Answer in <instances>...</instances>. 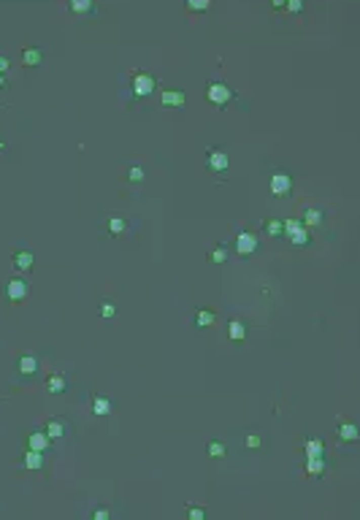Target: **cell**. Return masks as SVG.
<instances>
[{
	"instance_id": "obj_1",
	"label": "cell",
	"mask_w": 360,
	"mask_h": 520,
	"mask_svg": "<svg viewBox=\"0 0 360 520\" xmlns=\"http://www.w3.org/2000/svg\"><path fill=\"white\" fill-rule=\"evenodd\" d=\"M130 84H133V95L136 98H146V95L154 92V76L144 73V70H136L133 79H130Z\"/></svg>"
},
{
	"instance_id": "obj_2",
	"label": "cell",
	"mask_w": 360,
	"mask_h": 520,
	"mask_svg": "<svg viewBox=\"0 0 360 520\" xmlns=\"http://www.w3.org/2000/svg\"><path fill=\"white\" fill-rule=\"evenodd\" d=\"M233 98H236V92H233L228 84H222V82H211V84H209V100H211L214 106L222 108V106H228Z\"/></svg>"
},
{
	"instance_id": "obj_3",
	"label": "cell",
	"mask_w": 360,
	"mask_h": 520,
	"mask_svg": "<svg viewBox=\"0 0 360 520\" xmlns=\"http://www.w3.org/2000/svg\"><path fill=\"white\" fill-rule=\"evenodd\" d=\"M293 190V179H290V173H285V171H276L271 176V193L276 195V198H285V195H290Z\"/></svg>"
},
{
	"instance_id": "obj_4",
	"label": "cell",
	"mask_w": 360,
	"mask_h": 520,
	"mask_svg": "<svg viewBox=\"0 0 360 520\" xmlns=\"http://www.w3.org/2000/svg\"><path fill=\"white\" fill-rule=\"evenodd\" d=\"M257 247H260V239H257L255 233H249V231H241V233H238V239H236L238 255H255Z\"/></svg>"
},
{
	"instance_id": "obj_5",
	"label": "cell",
	"mask_w": 360,
	"mask_h": 520,
	"mask_svg": "<svg viewBox=\"0 0 360 520\" xmlns=\"http://www.w3.org/2000/svg\"><path fill=\"white\" fill-rule=\"evenodd\" d=\"M27 290H30V287H27L25 279H9V282H6V298H9V301H14V304H17V301H25V298H27Z\"/></svg>"
},
{
	"instance_id": "obj_6",
	"label": "cell",
	"mask_w": 360,
	"mask_h": 520,
	"mask_svg": "<svg viewBox=\"0 0 360 520\" xmlns=\"http://www.w3.org/2000/svg\"><path fill=\"white\" fill-rule=\"evenodd\" d=\"M209 165H211V171L222 173V171H228L230 160H228V155H225V152H211L209 155Z\"/></svg>"
},
{
	"instance_id": "obj_7",
	"label": "cell",
	"mask_w": 360,
	"mask_h": 520,
	"mask_svg": "<svg viewBox=\"0 0 360 520\" xmlns=\"http://www.w3.org/2000/svg\"><path fill=\"white\" fill-rule=\"evenodd\" d=\"M22 62H25V65H30V68H35V65H41L44 62V52L41 49H22Z\"/></svg>"
},
{
	"instance_id": "obj_8",
	"label": "cell",
	"mask_w": 360,
	"mask_h": 520,
	"mask_svg": "<svg viewBox=\"0 0 360 520\" xmlns=\"http://www.w3.org/2000/svg\"><path fill=\"white\" fill-rule=\"evenodd\" d=\"M228 336L233 339V342H244V336H247V325L241 320H230L228 322Z\"/></svg>"
},
{
	"instance_id": "obj_9",
	"label": "cell",
	"mask_w": 360,
	"mask_h": 520,
	"mask_svg": "<svg viewBox=\"0 0 360 520\" xmlns=\"http://www.w3.org/2000/svg\"><path fill=\"white\" fill-rule=\"evenodd\" d=\"M14 266H17L19 271H30L33 269V252H17V255H14Z\"/></svg>"
},
{
	"instance_id": "obj_10",
	"label": "cell",
	"mask_w": 360,
	"mask_h": 520,
	"mask_svg": "<svg viewBox=\"0 0 360 520\" xmlns=\"http://www.w3.org/2000/svg\"><path fill=\"white\" fill-rule=\"evenodd\" d=\"M160 100H163V106H184L187 98H184V92H179V90L176 92L168 90V92H163V95H160Z\"/></svg>"
},
{
	"instance_id": "obj_11",
	"label": "cell",
	"mask_w": 360,
	"mask_h": 520,
	"mask_svg": "<svg viewBox=\"0 0 360 520\" xmlns=\"http://www.w3.org/2000/svg\"><path fill=\"white\" fill-rule=\"evenodd\" d=\"M214 317H217V314L211 309H198V312H195V325H198V328H209L211 322H214Z\"/></svg>"
},
{
	"instance_id": "obj_12",
	"label": "cell",
	"mask_w": 360,
	"mask_h": 520,
	"mask_svg": "<svg viewBox=\"0 0 360 520\" xmlns=\"http://www.w3.org/2000/svg\"><path fill=\"white\" fill-rule=\"evenodd\" d=\"M35 368H38V358L35 355H22L19 358V372L22 374H35Z\"/></svg>"
},
{
	"instance_id": "obj_13",
	"label": "cell",
	"mask_w": 360,
	"mask_h": 520,
	"mask_svg": "<svg viewBox=\"0 0 360 520\" xmlns=\"http://www.w3.org/2000/svg\"><path fill=\"white\" fill-rule=\"evenodd\" d=\"M46 390H49V393H62V390H65V377H62V374H52L49 380H46Z\"/></svg>"
},
{
	"instance_id": "obj_14",
	"label": "cell",
	"mask_w": 360,
	"mask_h": 520,
	"mask_svg": "<svg viewBox=\"0 0 360 520\" xmlns=\"http://www.w3.org/2000/svg\"><path fill=\"white\" fill-rule=\"evenodd\" d=\"M106 231H108V233H114V236H119V233L128 231V222H125L122 217H111V219L106 222Z\"/></svg>"
},
{
	"instance_id": "obj_15",
	"label": "cell",
	"mask_w": 360,
	"mask_h": 520,
	"mask_svg": "<svg viewBox=\"0 0 360 520\" xmlns=\"http://www.w3.org/2000/svg\"><path fill=\"white\" fill-rule=\"evenodd\" d=\"M303 225H319L323 222V211L319 209H303Z\"/></svg>"
},
{
	"instance_id": "obj_16",
	"label": "cell",
	"mask_w": 360,
	"mask_h": 520,
	"mask_svg": "<svg viewBox=\"0 0 360 520\" xmlns=\"http://www.w3.org/2000/svg\"><path fill=\"white\" fill-rule=\"evenodd\" d=\"M68 6L73 14H90L92 11V0H68Z\"/></svg>"
},
{
	"instance_id": "obj_17",
	"label": "cell",
	"mask_w": 360,
	"mask_h": 520,
	"mask_svg": "<svg viewBox=\"0 0 360 520\" xmlns=\"http://www.w3.org/2000/svg\"><path fill=\"white\" fill-rule=\"evenodd\" d=\"M209 6H211V0H187V9H190L192 14H203V11H209Z\"/></svg>"
},
{
	"instance_id": "obj_18",
	"label": "cell",
	"mask_w": 360,
	"mask_h": 520,
	"mask_svg": "<svg viewBox=\"0 0 360 520\" xmlns=\"http://www.w3.org/2000/svg\"><path fill=\"white\" fill-rule=\"evenodd\" d=\"M290 241H293V244H298V247H301V244H309V231L301 225L298 231H293V233H290Z\"/></svg>"
},
{
	"instance_id": "obj_19",
	"label": "cell",
	"mask_w": 360,
	"mask_h": 520,
	"mask_svg": "<svg viewBox=\"0 0 360 520\" xmlns=\"http://www.w3.org/2000/svg\"><path fill=\"white\" fill-rule=\"evenodd\" d=\"M228 260V249L225 247H214L211 249V263H225Z\"/></svg>"
},
{
	"instance_id": "obj_20",
	"label": "cell",
	"mask_w": 360,
	"mask_h": 520,
	"mask_svg": "<svg viewBox=\"0 0 360 520\" xmlns=\"http://www.w3.org/2000/svg\"><path fill=\"white\" fill-rule=\"evenodd\" d=\"M108 409H111V404H108V398L98 396V398H95V415H106Z\"/></svg>"
},
{
	"instance_id": "obj_21",
	"label": "cell",
	"mask_w": 360,
	"mask_h": 520,
	"mask_svg": "<svg viewBox=\"0 0 360 520\" xmlns=\"http://www.w3.org/2000/svg\"><path fill=\"white\" fill-rule=\"evenodd\" d=\"M301 225H303L301 219H287V222H282V233H287V236H290L293 231H298Z\"/></svg>"
},
{
	"instance_id": "obj_22",
	"label": "cell",
	"mask_w": 360,
	"mask_h": 520,
	"mask_svg": "<svg viewBox=\"0 0 360 520\" xmlns=\"http://www.w3.org/2000/svg\"><path fill=\"white\" fill-rule=\"evenodd\" d=\"M265 233H268V236H282V222H279V219L265 222Z\"/></svg>"
},
{
	"instance_id": "obj_23",
	"label": "cell",
	"mask_w": 360,
	"mask_h": 520,
	"mask_svg": "<svg viewBox=\"0 0 360 520\" xmlns=\"http://www.w3.org/2000/svg\"><path fill=\"white\" fill-rule=\"evenodd\" d=\"M285 6H287V11H290V14H301L303 11V0H287Z\"/></svg>"
},
{
	"instance_id": "obj_24",
	"label": "cell",
	"mask_w": 360,
	"mask_h": 520,
	"mask_svg": "<svg viewBox=\"0 0 360 520\" xmlns=\"http://www.w3.org/2000/svg\"><path fill=\"white\" fill-rule=\"evenodd\" d=\"M128 176L133 179V182H141V179H144V168H138V165H133V168L128 171Z\"/></svg>"
},
{
	"instance_id": "obj_25",
	"label": "cell",
	"mask_w": 360,
	"mask_h": 520,
	"mask_svg": "<svg viewBox=\"0 0 360 520\" xmlns=\"http://www.w3.org/2000/svg\"><path fill=\"white\" fill-rule=\"evenodd\" d=\"M100 314H103V317H114V314H116V306H114V304H103V306H100Z\"/></svg>"
},
{
	"instance_id": "obj_26",
	"label": "cell",
	"mask_w": 360,
	"mask_h": 520,
	"mask_svg": "<svg viewBox=\"0 0 360 520\" xmlns=\"http://www.w3.org/2000/svg\"><path fill=\"white\" fill-rule=\"evenodd\" d=\"M60 431H62L60 423H49V433H52V436H60Z\"/></svg>"
},
{
	"instance_id": "obj_27",
	"label": "cell",
	"mask_w": 360,
	"mask_h": 520,
	"mask_svg": "<svg viewBox=\"0 0 360 520\" xmlns=\"http://www.w3.org/2000/svg\"><path fill=\"white\" fill-rule=\"evenodd\" d=\"M44 444H46L44 436H33V447H44Z\"/></svg>"
},
{
	"instance_id": "obj_28",
	"label": "cell",
	"mask_w": 360,
	"mask_h": 520,
	"mask_svg": "<svg viewBox=\"0 0 360 520\" xmlns=\"http://www.w3.org/2000/svg\"><path fill=\"white\" fill-rule=\"evenodd\" d=\"M6 70H9V60L0 57V73H6Z\"/></svg>"
},
{
	"instance_id": "obj_29",
	"label": "cell",
	"mask_w": 360,
	"mask_h": 520,
	"mask_svg": "<svg viewBox=\"0 0 360 520\" xmlns=\"http://www.w3.org/2000/svg\"><path fill=\"white\" fill-rule=\"evenodd\" d=\"M341 433H344V436H355V428H349V425H344V428H341Z\"/></svg>"
},
{
	"instance_id": "obj_30",
	"label": "cell",
	"mask_w": 360,
	"mask_h": 520,
	"mask_svg": "<svg viewBox=\"0 0 360 520\" xmlns=\"http://www.w3.org/2000/svg\"><path fill=\"white\" fill-rule=\"evenodd\" d=\"M271 3H273V9H285L287 0H271Z\"/></svg>"
},
{
	"instance_id": "obj_31",
	"label": "cell",
	"mask_w": 360,
	"mask_h": 520,
	"mask_svg": "<svg viewBox=\"0 0 360 520\" xmlns=\"http://www.w3.org/2000/svg\"><path fill=\"white\" fill-rule=\"evenodd\" d=\"M0 87H6V73H0Z\"/></svg>"
}]
</instances>
